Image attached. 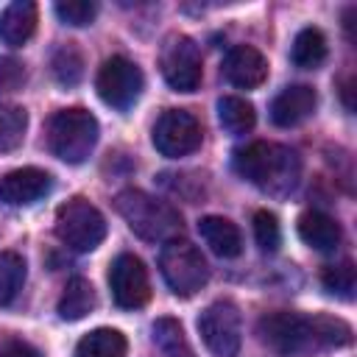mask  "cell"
Listing matches in <instances>:
<instances>
[{"label": "cell", "mask_w": 357, "mask_h": 357, "mask_svg": "<svg viewBox=\"0 0 357 357\" xmlns=\"http://www.w3.org/2000/svg\"><path fill=\"white\" fill-rule=\"evenodd\" d=\"M257 332L268 349L282 357H301L318 349H340L351 343V326L332 315H298V312H271L262 315Z\"/></svg>", "instance_id": "cell-1"}, {"label": "cell", "mask_w": 357, "mask_h": 357, "mask_svg": "<svg viewBox=\"0 0 357 357\" xmlns=\"http://www.w3.org/2000/svg\"><path fill=\"white\" fill-rule=\"evenodd\" d=\"M234 170L254 187L271 195H287L301 178V159L296 151L276 142H251L234 151Z\"/></svg>", "instance_id": "cell-2"}, {"label": "cell", "mask_w": 357, "mask_h": 357, "mask_svg": "<svg viewBox=\"0 0 357 357\" xmlns=\"http://www.w3.org/2000/svg\"><path fill=\"white\" fill-rule=\"evenodd\" d=\"M114 209L128 223V229L148 243L176 240L181 231V215L167 201H159L142 190H123L114 198Z\"/></svg>", "instance_id": "cell-3"}, {"label": "cell", "mask_w": 357, "mask_h": 357, "mask_svg": "<svg viewBox=\"0 0 357 357\" xmlns=\"http://www.w3.org/2000/svg\"><path fill=\"white\" fill-rule=\"evenodd\" d=\"M98 120L92 112L73 106L61 109L47 120V148L67 165H81L89 159L98 142Z\"/></svg>", "instance_id": "cell-4"}, {"label": "cell", "mask_w": 357, "mask_h": 357, "mask_svg": "<svg viewBox=\"0 0 357 357\" xmlns=\"http://www.w3.org/2000/svg\"><path fill=\"white\" fill-rule=\"evenodd\" d=\"M159 271H162L167 287L181 298L195 296L209 279V265H206L204 254L187 240H167L162 245Z\"/></svg>", "instance_id": "cell-5"}, {"label": "cell", "mask_w": 357, "mask_h": 357, "mask_svg": "<svg viewBox=\"0 0 357 357\" xmlns=\"http://www.w3.org/2000/svg\"><path fill=\"white\" fill-rule=\"evenodd\" d=\"M56 237L75 251H92L106 237V218L86 198H73L56 212Z\"/></svg>", "instance_id": "cell-6"}, {"label": "cell", "mask_w": 357, "mask_h": 357, "mask_svg": "<svg viewBox=\"0 0 357 357\" xmlns=\"http://www.w3.org/2000/svg\"><path fill=\"white\" fill-rule=\"evenodd\" d=\"M198 332L215 357H237L243 346V321L237 304L226 298L212 301L198 318Z\"/></svg>", "instance_id": "cell-7"}, {"label": "cell", "mask_w": 357, "mask_h": 357, "mask_svg": "<svg viewBox=\"0 0 357 357\" xmlns=\"http://www.w3.org/2000/svg\"><path fill=\"white\" fill-rule=\"evenodd\" d=\"M142 86H145L142 70L134 61H128L126 56L106 59L95 78V89H98L100 100L120 112L137 103V98L142 95Z\"/></svg>", "instance_id": "cell-8"}, {"label": "cell", "mask_w": 357, "mask_h": 357, "mask_svg": "<svg viewBox=\"0 0 357 357\" xmlns=\"http://www.w3.org/2000/svg\"><path fill=\"white\" fill-rule=\"evenodd\" d=\"M151 139H153V148L162 156L178 159V156H187V153L201 148L204 131H201V123L190 112H184V109H165L159 114V120L153 123Z\"/></svg>", "instance_id": "cell-9"}, {"label": "cell", "mask_w": 357, "mask_h": 357, "mask_svg": "<svg viewBox=\"0 0 357 357\" xmlns=\"http://www.w3.org/2000/svg\"><path fill=\"white\" fill-rule=\"evenodd\" d=\"M162 75L176 92H195L204 78L201 50L190 36H170L162 50Z\"/></svg>", "instance_id": "cell-10"}, {"label": "cell", "mask_w": 357, "mask_h": 357, "mask_svg": "<svg viewBox=\"0 0 357 357\" xmlns=\"http://www.w3.org/2000/svg\"><path fill=\"white\" fill-rule=\"evenodd\" d=\"M109 287L120 310L145 307L151 298V282H148V271L142 259L134 254H120L109 268Z\"/></svg>", "instance_id": "cell-11"}, {"label": "cell", "mask_w": 357, "mask_h": 357, "mask_svg": "<svg viewBox=\"0 0 357 357\" xmlns=\"http://www.w3.org/2000/svg\"><path fill=\"white\" fill-rule=\"evenodd\" d=\"M50 173L39 167H17L0 178V204L28 206L50 192Z\"/></svg>", "instance_id": "cell-12"}, {"label": "cell", "mask_w": 357, "mask_h": 357, "mask_svg": "<svg viewBox=\"0 0 357 357\" xmlns=\"http://www.w3.org/2000/svg\"><path fill=\"white\" fill-rule=\"evenodd\" d=\"M223 75L240 89H257L268 78V59L251 45H234L223 59Z\"/></svg>", "instance_id": "cell-13"}, {"label": "cell", "mask_w": 357, "mask_h": 357, "mask_svg": "<svg viewBox=\"0 0 357 357\" xmlns=\"http://www.w3.org/2000/svg\"><path fill=\"white\" fill-rule=\"evenodd\" d=\"M318 106V95L312 86L307 84H293V86H284L273 103H271V120L279 126V128H290V126H298L304 123Z\"/></svg>", "instance_id": "cell-14"}, {"label": "cell", "mask_w": 357, "mask_h": 357, "mask_svg": "<svg viewBox=\"0 0 357 357\" xmlns=\"http://www.w3.org/2000/svg\"><path fill=\"white\" fill-rule=\"evenodd\" d=\"M36 31V3L14 0L0 14V39L8 47H22Z\"/></svg>", "instance_id": "cell-15"}, {"label": "cell", "mask_w": 357, "mask_h": 357, "mask_svg": "<svg viewBox=\"0 0 357 357\" xmlns=\"http://www.w3.org/2000/svg\"><path fill=\"white\" fill-rule=\"evenodd\" d=\"M198 231H201L204 243L212 248V254H218L223 259H231L243 251V234L229 218L206 215L198 220Z\"/></svg>", "instance_id": "cell-16"}, {"label": "cell", "mask_w": 357, "mask_h": 357, "mask_svg": "<svg viewBox=\"0 0 357 357\" xmlns=\"http://www.w3.org/2000/svg\"><path fill=\"white\" fill-rule=\"evenodd\" d=\"M298 237L315 251H335L343 231L340 223L324 212H304L298 218Z\"/></svg>", "instance_id": "cell-17"}, {"label": "cell", "mask_w": 357, "mask_h": 357, "mask_svg": "<svg viewBox=\"0 0 357 357\" xmlns=\"http://www.w3.org/2000/svg\"><path fill=\"white\" fill-rule=\"evenodd\" d=\"M126 351H128L126 335L109 326L86 332L75 346V357H126Z\"/></svg>", "instance_id": "cell-18"}, {"label": "cell", "mask_w": 357, "mask_h": 357, "mask_svg": "<svg viewBox=\"0 0 357 357\" xmlns=\"http://www.w3.org/2000/svg\"><path fill=\"white\" fill-rule=\"evenodd\" d=\"M95 310V290L84 276H75L67 282L61 298H59V315L64 321H81Z\"/></svg>", "instance_id": "cell-19"}, {"label": "cell", "mask_w": 357, "mask_h": 357, "mask_svg": "<svg viewBox=\"0 0 357 357\" xmlns=\"http://www.w3.org/2000/svg\"><path fill=\"white\" fill-rule=\"evenodd\" d=\"M290 59L296 67L301 70H315L324 64L326 59V36L318 28H304L296 33L293 47H290Z\"/></svg>", "instance_id": "cell-20"}, {"label": "cell", "mask_w": 357, "mask_h": 357, "mask_svg": "<svg viewBox=\"0 0 357 357\" xmlns=\"http://www.w3.org/2000/svg\"><path fill=\"white\" fill-rule=\"evenodd\" d=\"M151 335H153L156 349L165 357H195L192 346H190V340H187V335L176 318H156L151 326Z\"/></svg>", "instance_id": "cell-21"}, {"label": "cell", "mask_w": 357, "mask_h": 357, "mask_svg": "<svg viewBox=\"0 0 357 357\" xmlns=\"http://www.w3.org/2000/svg\"><path fill=\"white\" fill-rule=\"evenodd\" d=\"M218 120L229 134H245L257 123V112L245 98L226 95L218 100Z\"/></svg>", "instance_id": "cell-22"}, {"label": "cell", "mask_w": 357, "mask_h": 357, "mask_svg": "<svg viewBox=\"0 0 357 357\" xmlns=\"http://www.w3.org/2000/svg\"><path fill=\"white\" fill-rule=\"evenodd\" d=\"M25 284V259L17 251L0 254V307H8Z\"/></svg>", "instance_id": "cell-23"}, {"label": "cell", "mask_w": 357, "mask_h": 357, "mask_svg": "<svg viewBox=\"0 0 357 357\" xmlns=\"http://www.w3.org/2000/svg\"><path fill=\"white\" fill-rule=\"evenodd\" d=\"M28 128V114L22 106H0V151H14L22 145Z\"/></svg>", "instance_id": "cell-24"}, {"label": "cell", "mask_w": 357, "mask_h": 357, "mask_svg": "<svg viewBox=\"0 0 357 357\" xmlns=\"http://www.w3.org/2000/svg\"><path fill=\"white\" fill-rule=\"evenodd\" d=\"M321 284L326 287V293L337 296V298H354V287H357V273L354 265L349 259L337 262V265H326L321 273Z\"/></svg>", "instance_id": "cell-25"}, {"label": "cell", "mask_w": 357, "mask_h": 357, "mask_svg": "<svg viewBox=\"0 0 357 357\" xmlns=\"http://www.w3.org/2000/svg\"><path fill=\"white\" fill-rule=\"evenodd\" d=\"M53 78L61 86H75L84 78V59L73 45H64L53 56Z\"/></svg>", "instance_id": "cell-26"}, {"label": "cell", "mask_w": 357, "mask_h": 357, "mask_svg": "<svg viewBox=\"0 0 357 357\" xmlns=\"http://www.w3.org/2000/svg\"><path fill=\"white\" fill-rule=\"evenodd\" d=\"M254 237H257V245L268 254H273L282 243V231H279V220L273 212H257L254 215Z\"/></svg>", "instance_id": "cell-27"}, {"label": "cell", "mask_w": 357, "mask_h": 357, "mask_svg": "<svg viewBox=\"0 0 357 357\" xmlns=\"http://www.w3.org/2000/svg\"><path fill=\"white\" fill-rule=\"evenodd\" d=\"M56 14L61 22L81 28V25H89L95 20L98 6L92 0H61V3H56Z\"/></svg>", "instance_id": "cell-28"}, {"label": "cell", "mask_w": 357, "mask_h": 357, "mask_svg": "<svg viewBox=\"0 0 357 357\" xmlns=\"http://www.w3.org/2000/svg\"><path fill=\"white\" fill-rule=\"evenodd\" d=\"M25 84V67L22 61H17L14 56H3L0 59V95L17 92Z\"/></svg>", "instance_id": "cell-29"}, {"label": "cell", "mask_w": 357, "mask_h": 357, "mask_svg": "<svg viewBox=\"0 0 357 357\" xmlns=\"http://www.w3.org/2000/svg\"><path fill=\"white\" fill-rule=\"evenodd\" d=\"M0 357H42L39 349H33L31 343H22V340H11L0 349Z\"/></svg>", "instance_id": "cell-30"}, {"label": "cell", "mask_w": 357, "mask_h": 357, "mask_svg": "<svg viewBox=\"0 0 357 357\" xmlns=\"http://www.w3.org/2000/svg\"><path fill=\"white\" fill-rule=\"evenodd\" d=\"M351 89H354V84H351V81H346V84H343V103H346V109H349V112L354 109V100H351Z\"/></svg>", "instance_id": "cell-31"}]
</instances>
